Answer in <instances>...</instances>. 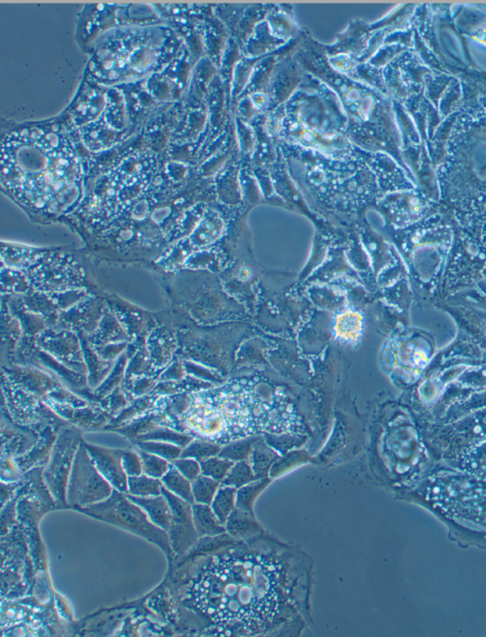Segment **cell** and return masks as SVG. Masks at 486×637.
I'll return each mask as SVG.
<instances>
[{"mask_svg": "<svg viewBox=\"0 0 486 637\" xmlns=\"http://www.w3.org/2000/svg\"><path fill=\"white\" fill-rule=\"evenodd\" d=\"M191 592L198 610L214 623L257 633L281 609V572L262 555L234 550L205 564Z\"/></svg>", "mask_w": 486, "mask_h": 637, "instance_id": "obj_1", "label": "cell"}, {"mask_svg": "<svg viewBox=\"0 0 486 637\" xmlns=\"http://www.w3.org/2000/svg\"><path fill=\"white\" fill-rule=\"evenodd\" d=\"M1 178L19 202L63 213L80 199L82 168L73 146L54 128H25L2 142Z\"/></svg>", "mask_w": 486, "mask_h": 637, "instance_id": "obj_2", "label": "cell"}, {"mask_svg": "<svg viewBox=\"0 0 486 637\" xmlns=\"http://www.w3.org/2000/svg\"><path fill=\"white\" fill-rule=\"evenodd\" d=\"M154 170V160L145 153H139L126 159L106 177L108 183V194L113 199V205L131 202L137 197L150 182Z\"/></svg>", "mask_w": 486, "mask_h": 637, "instance_id": "obj_3", "label": "cell"}, {"mask_svg": "<svg viewBox=\"0 0 486 637\" xmlns=\"http://www.w3.org/2000/svg\"><path fill=\"white\" fill-rule=\"evenodd\" d=\"M193 520L200 536H215L225 531L224 526L207 505L199 503L193 507Z\"/></svg>", "mask_w": 486, "mask_h": 637, "instance_id": "obj_4", "label": "cell"}, {"mask_svg": "<svg viewBox=\"0 0 486 637\" xmlns=\"http://www.w3.org/2000/svg\"><path fill=\"white\" fill-rule=\"evenodd\" d=\"M336 336L345 341H354L361 336L363 321L360 314L349 312L337 317Z\"/></svg>", "mask_w": 486, "mask_h": 637, "instance_id": "obj_5", "label": "cell"}, {"mask_svg": "<svg viewBox=\"0 0 486 637\" xmlns=\"http://www.w3.org/2000/svg\"><path fill=\"white\" fill-rule=\"evenodd\" d=\"M235 488L223 485L218 489L211 503V508L223 525L227 524L228 518L235 510Z\"/></svg>", "mask_w": 486, "mask_h": 637, "instance_id": "obj_6", "label": "cell"}, {"mask_svg": "<svg viewBox=\"0 0 486 637\" xmlns=\"http://www.w3.org/2000/svg\"><path fill=\"white\" fill-rule=\"evenodd\" d=\"M277 459V455L262 442L255 443L252 450L251 467L255 477L260 478L266 474L272 463Z\"/></svg>", "mask_w": 486, "mask_h": 637, "instance_id": "obj_7", "label": "cell"}, {"mask_svg": "<svg viewBox=\"0 0 486 637\" xmlns=\"http://www.w3.org/2000/svg\"><path fill=\"white\" fill-rule=\"evenodd\" d=\"M254 471L250 463L246 461H240L234 463L227 477L223 480V485L234 488H240L249 485L255 480Z\"/></svg>", "mask_w": 486, "mask_h": 637, "instance_id": "obj_8", "label": "cell"}, {"mask_svg": "<svg viewBox=\"0 0 486 637\" xmlns=\"http://www.w3.org/2000/svg\"><path fill=\"white\" fill-rule=\"evenodd\" d=\"M257 440H259L257 437H247L234 441L220 450V457L227 459L232 462L245 461V459H247L252 452Z\"/></svg>", "mask_w": 486, "mask_h": 637, "instance_id": "obj_9", "label": "cell"}, {"mask_svg": "<svg viewBox=\"0 0 486 637\" xmlns=\"http://www.w3.org/2000/svg\"><path fill=\"white\" fill-rule=\"evenodd\" d=\"M218 488H219L218 480L211 479L205 475L200 476L194 480L192 485L194 500L198 503L209 505L214 499Z\"/></svg>", "mask_w": 486, "mask_h": 637, "instance_id": "obj_10", "label": "cell"}, {"mask_svg": "<svg viewBox=\"0 0 486 637\" xmlns=\"http://www.w3.org/2000/svg\"><path fill=\"white\" fill-rule=\"evenodd\" d=\"M234 462L222 457H211L200 463V470L203 475L216 480H224L228 472L231 470Z\"/></svg>", "mask_w": 486, "mask_h": 637, "instance_id": "obj_11", "label": "cell"}, {"mask_svg": "<svg viewBox=\"0 0 486 637\" xmlns=\"http://www.w3.org/2000/svg\"><path fill=\"white\" fill-rule=\"evenodd\" d=\"M163 483H165L166 487L170 488L171 491L182 497L183 500L188 502H194V496H193L192 488L190 487L187 478L181 475L178 471L171 470L166 472L163 477Z\"/></svg>", "mask_w": 486, "mask_h": 637, "instance_id": "obj_12", "label": "cell"}, {"mask_svg": "<svg viewBox=\"0 0 486 637\" xmlns=\"http://www.w3.org/2000/svg\"><path fill=\"white\" fill-rule=\"evenodd\" d=\"M136 503L145 507L146 511L150 513L151 519L157 522L159 525L168 527L170 524V509L165 500L161 499H136Z\"/></svg>", "mask_w": 486, "mask_h": 637, "instance_id": "obj_13", "label": "cell"}, {"mask_svg": "<svg viewBox=\"0 0 486 637\" xmlns=\"http://www.w3.org/2000/svg\"><path fill=\"white\" fill-rule=\"evenodd\" d=\"M2 257H3V262L6 260L7 266L25 267L31 266L36 260L37 255L34 254L33 250L9 246L7 247V252L3 250Z\"/></svg>", "mask_w": 486, "mask_h": 637, "instance_id": "obj_14", "label": "cell"}, {"mask_svg": "<svg viewBox=\"0 0 486 637\" xmlns=\"http://www.w3.org/2000/svg\"><path fill=\"white\" fill-rule=\"evenodd\" d=\"M267 480H262L240 487L237 493V500H235V507L238 509L246 513L251 511L253 500L255 499V496L259 494L260 490L264 489Z\"/></svg>", "mask_w": 486, "mask_h": 637, "instance_id": "obj_15", "label": "cell"}, {"mask_svg": "<svg viewBox=\"0 0 486 637\" xmlns=\"http://www.w3.org/2000/svg\"><path fill=\"white\" fill-rule=\"evenodd\" d=\"M131 494L142 496H156L160 494L161 483L158 480L148 477L130 478L128 480Z\"/></svg>", "mask_w": 486, "mask_h": 637, "instance_id": "obj_16", "label": "cell"}, {"mask_svg": "<svg viewBox=\"0 0 486 637\" xmlns=\"http://www.w3.org/2000/svg\"><path fill=\"white\" fill-rule=\"evenodd\" d=\"M246 514V512L238 509L234 510L228 518L225 524H227V530L233 536L242 537L246 535L247 531H251L252 528L255 526V522L247 518Z\"/></svg>", "mask_w": 486, "mask_h": 637, "instance_id": "obj_17", "label": "cell"}, {"mask_svg": "<svg viewBox=\"0 0 486 637\" xmlns=\"http://www.w3.org/2000/svg\"><path fill=\"white\" fill-rule=\"evenodd\" d=\"M220 448L215 443L205 442H196L192 443L187 450L183 453V457L194 458L197 460L205 461L220 452Z\"/></svg>", "mask_w": 486, "mask_h": 637, "instance_id": "obj_18", "label": "cell"}, {"mask_svg": "<svg viewBox=\"0 0 486 637\" xmlns=\"http://www.w3.org/2000/svg\"><path fill=\"white\" fill-rule=\"evenodd\" d=\"M141 455H142L143 470L146 471V474L153 476V477H161L167 470L168 465L163 462L162 459L146 454V453H142Z\"/></svg>", "mask_w": 486, "mask_h": 637, "instance_id": "obj_19", "label": "cell"}, {"mask_svg": "<svg viewBox=\"0 0 486 637\" xmlns=\"http://www.w3.org/2000/svg\"><path fill=\"white\" fill-rule=\"evenodd\" d=\"M178 472L187 480H194L199 477L200 465L194 460H180L174 463Z\"/></svg>", "mask_w": 486, "mask_h": 637, "instance_id": "obj_20", "label": "cell"}]
</instances>
